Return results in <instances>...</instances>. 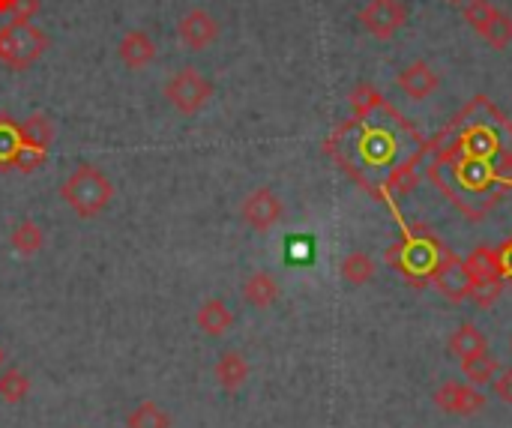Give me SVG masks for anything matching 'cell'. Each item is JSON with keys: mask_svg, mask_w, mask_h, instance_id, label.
Returning <instances> with one entry per match:
<instances>
[{"mask_svg": "<svg viewBox=\"0 0 512 428\" xmlns=\"http://www.w3.org/2000/svg\"><path fill=\"white\" fill-rule=\"evenodd\" d=\"M60 198L66 207H72L75 216L81 219H93L99 216L111 198H114V183L108 180V174L96 165H78L60 186Z\"/></svg>", "mask_w": 512, "mask_h": 428, "instance_id": "cell-1", "label": "cell"}, {"mask_svg": "<svg viewBox=\"0 0 512 428\" xmlns=\"http://www.w3.org/2000/svg\"><path fill=\"white\" fill-rule=\"evenodd\" d=\"M48 48H51L48 33L33 21H9L0 27V63L15 72L30 69Z\"/></svg>", "mask_w": 512, "mask_h": 428, "instance_id": "cell-2", "label": "cell"}, {"mask_svg": "<svg viewBox=\"0 0 512 428\" xmlns=\"http://www.w3.org/2000/svg\"><path fill=\"white\" fill-rule=\"evenodd\" d=\"M213 81L210 78H204L198 69H192V66H183L180 72H174L171 78H168V84H165V99L171 102V108L177 111V114H186V117H192V114H198L210 99H213Z\"/></svg>", "mask_w": 512, "mask_h": 428, "instance_id": "cell-3", "label": "cell"}, {"mask_svg": "<svg viewBox=\"0 0 512 428\" xmlns=\"http://www.w3.org/2000/svg\"><path fill=\"white\" fill-rule=\"evenodd\" d=\"M465 270L471 276V297L480 306H492L504 294V273H501L498 249H489V246L474 249L465 261Z\"/></svg>", "mask_w": 512, "mask_h": 428, "instance_id": "cell-4", "label": "cell"}, {"mask_svg": "<svg viewBox=\"0 0 512 428\" xmlns=\"http://www.w3.org/2000/svg\"><path fill=\"white\" fill-rule=\"evenodd\" d=\"M360 24L375 39H393L408 24V3L405 0H369L360 9Z\"/></svg>", "mask_w": 512, "mask_h": 428, "instance_id": "cell-5", "label": "cell"}, {"mask_svg": "<svg viewBox=\"0 0 512 428\" xmlns=\"http://www.w3.org/2000/svg\"><path fill=\"white\" fill-rule=\"evenodd\" d=\"M282 213H285V207H282L279 195L267 186L249 192L240 204V219L258 234H267L270 228H276L282 222Z\"/></svg>", "mask_w": 512, "mask_h": 428, "instance_id": "cell-6", "label": "cell"}, {"mask_svg": "<svg viewBox=\"0 0 512 428\" xmlns=\"http://www.w3.org/2000/svg\"><path fill=\"white\" fill-rule=\"evenodd\" d=\"M429 279L438 288V294L444 300H450V303H462V300L471 297V276L465 270V261L450 255V252H444V258L435 261Z\"/></svg>", "mask_w": 512, "mask_h": 428, "instance_id": "cell-7", "label": "cell"}, {"mask_svg": "<svg viewBox=\"0 0 512 428\" xmlns=\"http://www.w3.org/2000/svg\"><path fill=\"white\" fill-rule=\"evenodd\" d=\"M435 405L444 414H456V417H474L486 408V396L474 387V384H459V381H447L435 390Z\"/></svg>", "mask_w": 512, "mask_h": 428, "instance_id": "cell-8", "label": "cell"}, {"mask_svg": "<svg viewBox=\"0 0 512 428\" xmlns=\"http://www.w3.org/2000/svg\"><path fill=\"white\" fill-rule=\"evenodd\" d=\"M177 36L189 51H204L219 39V21L207 9H189L177 24Z\"/></svg>", "mask_w": 512, "mask_h": 428, "instance_id": "cell-9", "label": "cell"}, {"mask_svg": "<svg viewBox=\"0 0 512 428\" xmlns=\"http://www.w3.org/2000/svg\"><path fill=\"white\" fill-rule=\"evenodd\" d=\"M438 72L426 63V60H414V63H408L402 72H399V87H402V93L408 96V99H414V102H423V99H429L435 90H438Z\"/></svg>", "mask_w": 512, "mask_h": 428, "instance_id": "cell-10", "label": "cell"}, {"mask_svg": "<svg viewBox=\"0 0 512 428\" xmlns=\"http://www.w3.org/2000/svg\"><path fill=\"white\" fill-rule=\"evenodd\" d=\"M117 57L129 66V69H144L156 60V42L150 33L144 30H129L120 45H117Z\"/></svg>", "mask_w": 512, "mask_h": 428, "instance_id": "cell-11", "label": "cell"}, {"mask_svg": "<svg viewBox=\"0 0 512 428\" xmlns=\"http://www.w3.org/2000/svg\"><path fill=\"white\" fill-rule=\"evenodd\" d=\"M195 324H198V330L207 333V336H225V333L231 330V324H234V312L228 309L225 300H216V297H213V300H204V303L198 306Z\"/></svg>", "mask_w": 512, "mask_h": 428, "instance_id": "cell-12", "label": "cell"}, {"mask_svg": "<svg viewBox=\"0 0 512 428\" xmlns=\"http://www.w3.org/2000/svg\"><path fill=\"white\" fill-rule=\"evenodd\" d=\"M18 141L24 147H33V150H51L54 144V123L48 114L36 111L30 117H24V123H18Z\"/></svg>", "mask_w": 512, "mask_h": 428, "instance_id": "cell-13", "label": "cell"}, {"mask_svg": "<svg viewBox=\"0 0 512 428\" xmlns=\"http://www.w3.org/2000/svg\"><path fill=\"white\" fill-rule=\"evenodd\" d=\"M447 348H450V354H453V357H459V360H471V357H477V354H486V351H489V339H486V333H483L480 327H474V324H462V327H456V330H453V336H450Z\"/></svg>", "mask_w": 512, "mask_h": 428, "instance_id": "cell-14", "label": "cell"}, {"mask_svg": "<svg viewBox=\"0 0 512 428\" xmlns=\"http://www.w3.org/2000/svg\"><path fill=\"white\" fill-rule=\"evenodd\" d=\"M213 375H216V381H219L222 390L234 393V390H240V387L246 384V378H249V363H246V357H243L240 351H225V354L216 360Z\"/></svg>", "mask_w": 512, "mask_h": 428, "instance_id": "cell-15", "label": "cell"}, {"mask_svg": "<svg viewBox=\"0 0 512 428\" xmlns=\"http://www.w3.org/2000/svg\"><path fill=\"white\" fill-rule=\"evenodd\" d=\"M243 300L255 309H270L279 300V282L270 273L258 270L243 282Z\"/></svg>", "mask_w": 512, "mask_h": 428, "instance_id": "cell-16", "label": "cell"}, {"mask_svg": "<svg viewBox=\"0 0 512 428\" xmlns=\"http://www.w3.org/2000/svg\"><path fill=\"white\" fill-rule=\"evenodd\" d=\"M9 243H12V249H15L18 255L30 258V255H36V252L45 246V231H42L33 219H24V222H18V225L12 228Z\"/></svg>", "mask_w": 512, "mask_h": 428, "instance_id": "cell-17", "label": "cell"}, {"mask_svg": "<svg viewBox=\"0 0 512 428\" xmlns=\"http://www.w3.org/2000/svg\"><path fill=\"white\" fill-rule=\"evenodd\" d=\"M462 372H465L468 384L480 387V384H489V381L498 378L501 360H495L492 351H486V354H477V357H471V360H462Z\"/></svg>", "mask_w": 512, "mask_h": 428, "instance_id": "cell-18", "label": "cell"}, {"mask_svg": "<svg viewBox=\"0 0 512 428\" xmlns=\"http://www.w3.org/2000/svg\"><path fill=\"white\" fill-rule=\"evenodd\" d=\"M342 279L348 282V285H366V282H372L375 279V261H372V255H366V252H351V255H345L342 258Z\"/></svg>", "mask_w": 512, "mask_h": 428, "instance_id": "cell-19", "label": "cell"}, {"mask_svg": "<svg viewBox=\"0 0 512 428\" xmlns=\"http://www.w3.org/2000/svg\"><path fill=\"white\" fill-rule=\"evenodd\" d=\"M126 428H171V417L156 402H141L126 417Z\"/></svg>", "mask_w": 512, "mask_h": 428, "instance_id": "cell-20", "label": "cell"}, {"mask_svg": "<svg viewBox=\"0 0 512 428\" xmlns=\"http://www.w3.org/2000/svg\"><path fill=\"white\" fill-rule=\"evenodd\" d=\"M27 393H30V378H27L24 372L9 369V372H3V375H0V399H3L6 405H18V402H24V399H27Z\"/></svg>", "mask_w": 512, "mask_h": 428, "instance_id": "cell-21", "label": "cell"}, {"mask_svg": "<svg viewBox=\"0 0 512 428\" xmlns=\"http://www.w3.org/2000/svg\"><path fill=\"white\" fill-rule=\"evenodd\" d=\"M18 123H12L9 114H0V171L12 168V159L18 153Z\"/></svg>", "mask_w": 512, "mask_h": 428, "instance_id": "cell-22", "label": "cell"}, {"mask_svg": "<svg viewBox=\"0 0 512 428\" xmlns=\"http://www.w3.org/2000/svg\"><path fill=\"white\" fill-rule=\"evenodd\" d=\"M498 12H501V9H498L495 3H489V0H471V3L465 6V21L483 36V33L489 30V24L495 21Z\"/></svg>", "mask_w": 512, "mask_h": 428, "instance_id": "cell-23", "label": "cell"}, {"mask_svg": "<svg viewBox=\"0 0 512 428\" xmlns=\"http://www.w3.org/2000/svg\"><path fill=\"white\" fill-rule=\"evenodd\" d=\"M483 39H486L492 48L504 51V48L512 42V15H507V12H498V15H495V21L489 24V30L483 33Z\"/></svg>", "mask_w": 512, "mask_h": 428, "instance_id": "cell-24", "label": "cell"}, {"mask_svg": "<svg viewBox=\"0 0 512 428\" xmlns=\"http://www.w3.org/2000/svg\"><path fill=\"white\" fill-rule=\"evenodd\" d=\"M48 159V153L45 150H33V147H18V153H15V159H12V168H18V171H24V174H33L36 168H42V162Z\"/></svg>", "mask_w": 512, "mask_h": 428, "instance_id": "cell-25", "label": "cell"}, {"mask_svg": "<svg viewBox=\"0 0 512 428\" xmlns=\"http://www.w3.org/2000/svg\"><path fill=\"white\" fill-rule=\"evenodd\" d=\"M39 9H42L39 0H15V9L9 15H12V21H33V15Z\"/></svg>", "mask_w": 512, "mask_h": 428, "instance_id": "cell-26", "label": "cell"}, {"mask_svg": "<svg viewBox=\"0 0 512 428\" xmlns=\"http://www.w3.org/2000/svg\"><path fill=\"white\" fill-rule=\"evenodd\" d=\"M492 384H495L498 399H501V402H507V405H512V369H501V372H498V378H495Z\"/></svg>", "mask_w": 512, "mask_h": 428, "instance_id": "cell-27", "label": "cell"}, {"mask_svg": "<svg viewBox=\"0 0 512 428\" xmlns=\"http://www.w3.org/2000/svg\"><path fill=\"white\" fill-rule=\"evenodd\" d=\"M498 261H501V273L512 279V240H507V243L498 249Z\"/></svg>", "mask_w": 512, "mask_h": 428, "instance_id": "cell-28", "label": "cell"}, {"mask_svg": "<svg viewBox=\"0 0 512 428\" xmlns=\"http://www.w3.org/2000/svg\"><path fill=\"white\" fill-rule=\"evenodd\" d=\"M15 9V0H0V15H9Z\"/></svg>", "mask_w": 512, "mask_h": 428, "instance_id": "cell-29", "label": "cell"}, {"mask_svg": "<svg viewBox=\"0 0 512 428\" xmlns=\"http://www.w3.org/2000/svg\"><path fill=\"white\" fill-rule=\"evenodd\" d=\"M0 366H3V348H0Z\"/></svg>", "mask_w": 512, "mask_h": 428, "instance_id": "cell-30", "label": "cell"}, {"mask_svg": "<svg viewBox=\"0 0 512 428\" xmlns=\"http://www.w3.org/2000/svg\"><path fill=\"white\" fill-rule=\"evenodd\" d=\"M510 351H512V336H510Z\"/></svg>", "mask_w": 512, "mask_h": 428, "instance_id": "cell-31", "label": "cell"}]
</instances>
